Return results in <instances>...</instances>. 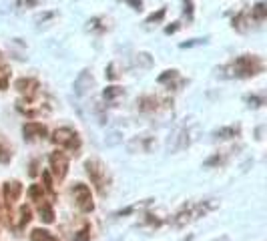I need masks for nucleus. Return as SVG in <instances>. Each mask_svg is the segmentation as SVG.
I'll use <instances>...</instances> for the list:
<instances>
[{
    "label": "nucleus",
    "instance_id": "f257e3e1",
    "mask_svg": "<svg viewBox=\"0 0 267 241\" xmlns=\"http://www.w3.org/2000/svg\"><path fill=\"white\" fill-rule=\"evenodd\" d=\"M231 69H233V75H235V77H251V75H257V73L263 71V63H261L257 57L245 55V57L237 59V61L231 65Z\"/></svg>",
    "mask_w": 267,
    "mask_h": 241
},
{
    "label": "nucleus",
    "instance_id": "f03ea898",
    "mask_svg": "<svg viewBox=\"0 0 267 241\" xmlns=\"http://www.w3.org/2000/svg\"><path fill=\"white\" fill-rule=\"evenodd\" d=\"M87 173L89 177L92 179V183L98 187V191L102 193L104 191V185H106V169L98 163V161H87Z\"/></svg>",
    "mask_w": 267,
    "mask_h": 241
},
{
    "label": "nucleus",
    "instance_id": "7ed1b4c3",
    "mask_svg": "<svg viewBox=\"0 0 267 241\" xmlns=\"http://www.w3.org/2000/svg\"><path fill=\"white\" fill-rule=\"evenodd\" d=\"M73 193H75V199H77V203H79V207H81L83 211H92V199H90V189H89L87 185H83V183L75 185Z\"/></svg>",
    "mask_w": 267,
    "mask_h": 241
},
{
    "label": "nucleus",
    "instance_id": "20e7f679",
    "mask_svg": "<svg viewBox=\"0 0 267 241\" xmlns=\"http://www.w3.org/2000/svg\"><path fill=\"white\" fill-rule=\"evenodd\" d=\"M55 143L65 145V147H69V149H77L79 147V137L73 129H59L55 133Z\"/></svg>",
    "mask_w": 267,
    "mask_h": 241
},
{
    "label": "nucleus",
    "instance_id": "39448f33",
    "mask_svg": "<svg viewBox=\"0 0 267 241\" xmlns=\"http://www.w3.org/2000/svg\"><path fill=\"white\" fill-rule=\"evenodd\" d=\"M50 165H52V171L59 179H63L67 175V169H69V159L63 155V153H52L50 155Z\"/></svg>",
    "mask_w": 267,
    "mask_h": 241
},
{
    "label": "nucleus",
    "instance_id": "423d86ee",
    "mask_svg": "<svg viewBox=\"0 0 267 241\" xmlns=\"http://www.w3.org/2000/svg\"><path fill=\"white\" fill-rule=\"evenodd\" d=\"M92 86V77L89 75V73H81V77L77 79V82H75V90H77V94H83L87 88H90Z\"/></svg>",
    "mask_w": 267,
    "mask_h": 241
},
{
    "label": "nucleus",
    "instance_id": "0eeeda50",
    "mask_svg": "<svg viewBox=\"0 0 267 241\" xmlns=\"http://www.w3.org/2000/svg\"><path fill=\"white\" fill-rule=\"evenodd\" d=\"M20 191H22V187H20V183H6V187H4V195H6V201L8 203H12V201H16L18 199V195H20Z\"/></svg>",
    "mask_w": 267,
    "mask_h": 241
},
{
    "label": "nucleus",
    "instance_id": "6e6552de",
    "mask_svg": "<svg viewBox=\"0 0 267 241\" xmlns=\"http://www.w3.org/2000/svg\"><path fill=\"white\" fill-rule=\"evenodd\" d=\"M34 135L42 137V135H46V129H44L40 123H28V125H24V137L32 139Z\"/></svg>",
    "mask_w": 267,
    "mask_h": 241
},
{
    "label": "nucleus",
    "instance_id": "1a4fd4ad",
    "mask_svg": "<svg viewBox=\"0 0 267 241\" xmlns=\"http://www.w3.org/2000/svg\"><path fill=\"white\" fill-rule=\"evenodd\" d=\"M251 14H253V18H255V20H259V22H261V20H265V16H267V8H265V4H263V2H259V4L251 10Z\"/></svg>",
    "mask_w": 267,
    "mask_h": 241
},
{
    "label": "nucleus",
    "instance_id": "9d476101",
    "mask_svg": "<svg viewBox=\"0 0 267 241\" xmlns=\"http://www.w3.org/2000/svg\"><path fill=\"white\" fill-rule=\"evenodd\" d=\"M239 133V129L237 127H227V129H221V131H217L215 133V137H223V139H229V137H235Z\"/></svg>",
    "mask_w": 267,
    "mask_h": 241
},
{
    "label": "nucleus",
    "instance_id": "9b49d317",
    "mask_svg": "<svg viewBox=\"0 0 267 241\" xmlns=\"http://www.w3.org/2000/svg\"><path fill=\"white\" fill-rule=\"evenodd\" d=\"M40 215H42V219H44L46 223H50L52 219H55V213H52L50 205H42V207H40Z\"/></svg>",
    "mask_w": 267,
    "mask_h": 241
},
{
    "label": "nucleus",
    "instance_id": "f8f14e48",
    "mask_svg": "<svg viewBox=\"0 0 267 241\" xmlns=\"http://www.w3.org/2000/svg\"><path fill=\"white\" fill-rule=\"evenodd\" d=\"M123 94V88L119 86H109V88H104V99H115V96Z\"/></svg>",
    "mask_w": 267,
    "mask_h": 241
},
{
    "label": "nucleus",
    "instance_id": "ddd939ff",
    "mask_svg": "<svg viewBox=\"0 0 267 241\" xmlns=\"http://www.w3.org/2000/svg\"><path fill=\"white\" fill-rule=\"evenodd\" d=\"M20 215H22V219H20V227H22V225H26V223L30 221V209L22 207V209H20Z\"/></svg>",
    "mask_w": 267,
    "mask_h": 241
},
{
    "label": "nucleus",
    "instance_id": "4468645a",
    "mask_svg": "<svg viewBox=\"0 0 267 241\" xmlns=\"http://www.w3.org/2000/svg\"><path fill=\"white\" fill-rule=\"evenodd\" d=\"M165 16V8H161V10H159L157 14H153V16H149V20L147 22H159V20H161Z\"/></svg>",
    "mask_w": 267,
    "mask_h": 241
},
{
    "label": "nucleus",
    "instance_id": "2eb2a0df",
    "mask_svg": "<svg viewBox=\"0 0 267 241\" xmlns=\"http://www.w3.org/2000/svg\"><path fill=\"white\" fill-rule=\"evenodd\" d=\"M75 241H89V233L87 231H79V235L75 237Z\"/></svg>",
    "mask_w": 267,
    "mask_h": 241
},
{
    "label": "nucleus",
    "instance_id": "dca6fc26",
    "mask_svg": "<svg viewBox=\"0 0 267 241\" xmlns=\"http://www.w3.org/2000/svg\"><path fill=\"white\" fill-rule=\"evenodd\" d=\"M127 2L135 8V10H141V6H143V2H141V0H127Z\"/></svg>",
    "mask_w": 267,
    "mask_h": 241
},
{
    "label": "nucleus",
    "instance_id": "f3484780",
    "mask_svg": "<svg viewBox=\"0 0 267 241\" xmlns=\"http://www.w3.org/2000/svg\"><path fill=\"white\" fill-rule=\"evenodd\" d=\"M36 2H38V0H18V4H26L28 8H30V6H34Z\"/></svg>",
    "mask_w": 267,
    "mask_h": 241
},
{
    "label": "nucleus",
    "instance_id": "a211bd4d",
    "mask_svg": "<svg viewBox=\"0 0 267 241\" xmlns=\"http://www.w3.org/2000/svg\"><path fill=\"white\" fill-rule=\"evenodd\" d=\"M247 103H253V107H259L261 105V99H257V96H249Z\"/></svg>",
    "mask_w": 267,
    "mask_h": 241
},
{
    "label": "nucleus",
    "instance_id": "6ab92c4d",
    "mask_svg": "<svg viewBox=\"0 0 267 241\" xmlns=\"http://www.w3.org/2000/svg\"><path fill=\"white\" fill-rule=\"evenodd\" d=\"M191 12H193V6H191V2H185V14H189V16H191Z\"/></svg>",
    "mask_w": 267,
    "mask_h": 241
}]
</instances>
